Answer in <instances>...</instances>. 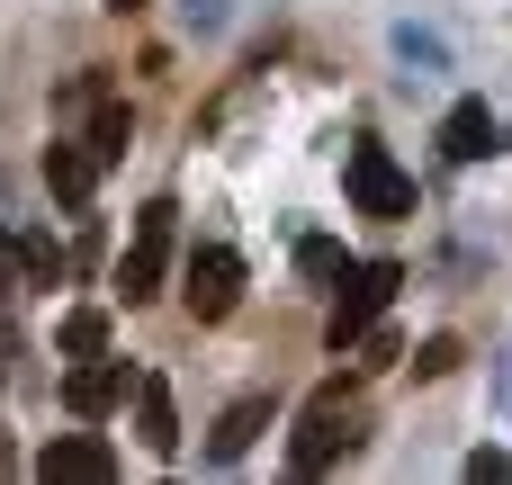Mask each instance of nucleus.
<instances>
[{"instance_id":"f257e3e1","label":"nucleus","mask_w":512,"mask_h":485,"mask_svg":"<svg viewBox=\"0 0 512 485\" xmlns=\"http://www.w3.org/2000/svg\"><path fill=\"white\" fill-rule=\"evenodd\" d=\"M360 396H342V387H315L306 396V414H297V441H288V468L297 477H324L333 459H351L360 450Z\"/></svg>"},{"instance_id":"f03ea898","label":"nucleus","mask_w":512,"mask_h":485,"mask_svg":"<svg viewBox=\"0 0 512 485\" xmlns=\"http://www.w3.org/2000/svg\"><path fill=\"white\" fill-rule=\"evenodd\" d=\"M396 288H405V270L396 261H351L342 270V288H333V315H324V351L342 360V351H360V333L396 306Z\"/></svg>"},{"instance_id":"7ed1b4c3","label":"nucleus","mask_w":512,"mask_h":485,"mask_svg":"<svg viewBox=\"0 0 512 485\" xmlns=\"http://www.w3.org/2000/svg\"><path fill=\"white\" fill-rule=\"evenodd\" d=\"M342 180H351V207H360V216H378V225L414 216V171H405V162H396L387 144H351Z\"/></svg>"},{"instance_id":"20e7f679","label":"nucleus","mask_w":512,"mask_h":485,"mask_svg":"<svg viewBox=\"0 0 512 485\" xmlns=\"http://www.w3.org/2000/svg\"><path fill=\"white\" fill-rule=\"evenodd\" d=\"M180 306H189L198 324H225V315L243 306V252H234V243H198V252L180 261Z\"/></svg>"},{"instance_id":"39448f33","label":"nucleus","mask_w":512,"mask_h":485,"mask_svg":"<svg viewBox=\"0 0 512 485\" xmlns=\"http://www.w3.org/2000/svg\"><path fill=\"white\" fill-rule=\"evenodd\" d=\"M171 216H180L171 198H153V207L135 216V252L117 261V297H126V306L162 297V261H171Z\"/></svg>"},{"instance_id":"423d86ee","label":"nucleus","mask_w":512,"mask_h":485,"mask_svg":"<svg viewBox=\"0 0 512 485\" xmlns=\"http://www.w3.org/2000/svg\"><path fill=\"white\" fill-rule=\"evenodd\" d=\"M36 477L45 485H108L117 477V450H108L99 432H63V441L36 450Z\"/></svg>"},{"instance_id":"0eeeda50","label":"nucleus","mask_w":512,"mask_h":485,"mask_svg":"<svg viewBox=\"0 0 512 485\" xmlns=\"http://www.w3.org/2000/svg\"><path fill=\"white\" fill-rule=\"evenodd\" d=\"M441 153H450V162H486V153H495V108H486V99H459V108L441 117Z\"/></svg>"},{"instance_id":"6e6552de","label":"nucleus","mask_w":512,"mask_h":485,"mask_svg":"<svg viewBox=\"0 0 512 485\" xmlns=\"http://www.w3.org/2000/svg\"><path fill=\"white\" fill-rule=\"evenodd\" d=\"M99 171H108V162H99L90 144H45V189H54L63 207H81V198L99 189Z\"/></svg>"},{"instance_id":"1a4fd4ad","label":"nucleus","mask_w":512,"mask_h":485,"mask_svg":"<svg viewBox=\"0 0 512 485\" xmlns=\"http://www.w3.org/2000/svg\"><path fill=\"white\" fill-rule=\"evenodd\" d=\"M117 396H126V369H108V360H81V369L63 378V405H72L81 423H99V414H117Z\"/></svg>"},{"instance_id":"9d476101","label":"nucleus","mask_w":512,"mask_h":485,"mask_svg":"<svg viewBox=\"0 0 512 485\" xmlns=\"http://www.w3.org/2000/svg\"><path fill=\"white\" fill-rule=\"evenodd\" d=\"M135 432L153 459H180V414H171V387L162 378H135Z\"/></svg>"},{"instance_id":"9b49d317","label":"nucleus","mask_w":512,"mask_h":485,"mask_svg":"<svg viewBox=\"0 0 512 485\" xmlns=\"http://www.w3.org/2000/svg\"><path fill=\"white\" fill-rule=\"evenodd\" d=\"M261 423H270V396H243V405H225V423H216V441H207V459L216 468H234L252 441H261Z\"/></svg>"},{"instance_id":"f8f14e48","label":"nucleus","mask_w":512,"mask_h":485,"mask_svg":"<svg viewBox=\"0 0 512 485\" xmlns=\"http://www.w3.org/2000/svg\"><path fill=\"white\" fill-rule=\"evenodd\" d=\"M342 270H351L342 234H297V279H315V288H342Z\"/></svg>"},{"instance_id":"ddd939ff","label":"nucleus","mask_w":512,"mask_h":485,"mask_svg":"<svg viewBox=\"0 0 512 485\" xmlns=\"http://www.w3.org/2000/svg\"><path fill=\"white\" fill-rule=\"evenodd\" d=\"M63 351H72V360H99V351H108V315H99V306H72V315H63Z\"/></svg>"},{"instance_id":"4468645a","label":"nucleus","mask_w":512,"mask_h":485,"mask_svg":"<svg viewBox=\"0 0 512 485\" xmlns=\"http://www.w3.org/2000/svg\"><path fill=\"white\" fill-rule=\"evenodd\" d=\"M18 270H27L36 288H54V279H63V243H54V234H18Z\"/></svg>"},{"instance_id":"2eb2a0df","label":"nucleus","mask_w":512,"mask_h":485,"mask_svg":"<svg viewBox=\"0 0 512 485\" xmlns=\"http://www.w3.org/2000/svg\"><path fill=\"white\" fill-rule=\"evenodd\" d=\"M126 144H135V117H126V108H99V126H90V153H99V162H126Z\"/></svg>"},{"instance_id":"dca6fc26","label":"nucleus","mask_w":512,"mask_h":485,"mask_svg":"<svg viewBox=\"0 0 512 485\" xmlns=\"http://www.w3.org/2000/svg\"><path fill=\"white\" fill-rule=\"evenodd\" d=\"M459 360H468V351H459V333H432V342L414 351V378H450Z\"/></svg>"},{"instance_id":"f3484780","label":"nucleus","mask_w":512,"mask_h":485,"mask_svg":"<svg viewBox=\"0 0 512 485\" xmlns=\"http://www.w3.org/2000/svg\"><path fill=\"white\" fill-rule=\"evenodd\" d=\"M468 477H477V485H504L512 459H504V450H477V459H468Z\"/></svg>"},{"instance_id":"a211bd4d","label":"nucleus","mask_w":512,"mask_h":485,"mask_svg":"<svg viewBox=\"0 0 512 485\" xmlns=\"http://www.w3.org/2000/svg\"><path fill=\"white\" fill-rule=\"evenodd\" d=\"M9 261H18V252H0V297H9Z\"/></svg>"},{"instance_id":"6ab92c4d","label":"nucleus","mask_w":512,"mask_h":485,"mask_svg":"<svg viewBox=\"0 0 512 485\" xmlns=\"http://www.w3.org/2000/svg\"><path fill=\"white\" fill-rule=\"evenodd\" d=\"M108 9H144V0H108Z\"/></svg>"}]
</instances>
